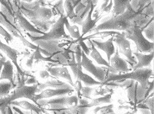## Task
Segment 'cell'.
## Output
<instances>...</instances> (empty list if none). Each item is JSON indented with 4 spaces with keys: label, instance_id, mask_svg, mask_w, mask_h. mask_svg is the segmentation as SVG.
Returning <instances> with one entry per match:
<instances>
[{
    "label": "cell",
    "instance_id": "40",
    "mask_svg": "<svg viewBox=\"0 0 154 114\" xmlns=\"http://www.w3.org/2000/svg\"><path fill=\"white\" fill-rule=\"evenodd\" d=\"M0 5H2L6 8V9L9 13L13 14V10L11 5V2L8 0H0ZM14 15V14H13Z\"/></svg>",
    "mask_w": 154,
    "mask_h": 114
},
{
    "label": "cell",
    "instance_id": "24",
    "mask_svg": "<svg viewBox=\"0 0 154 114\" xmlns=\"http://www.w3.org/2000/svg\"><path fill=\"white\" fill-rule=\"evenodd\" d=\"M49 4L48 3V2H47V0H35V1L29 3L24 2H19L18 3L19 8L32 10H35L40 7H46Z\"/></svg>",
    "mask_w": 154,
    "mask_h": 114
},
{
    "label": "cell",
    "instance_id": "23",
    "mask_svg": "<svg viewBox=\"0 0 154 114\" xmlns=\"http://www.w3.org/2000/svg\"><path fill=\"white\" fill-rule=\"evenodd\" d=\"M88 44H89V47L88 48L90 50L89 54L91 58H92L97 64L102 65H104L106 67L108 68L109 67V63L103 58L100 53L98 52V51L92 44L91 40H88Z\"/></svg>",
    "mask_w": 154,
    "mask_h": 114
},
{
    "label": "cell",
    "instance_id": "34",
    "mask_svg": "<svg viewBox=\"0 0 154 114\" xmlns=\"http://www.w3.org/2000/svg\"><path fill=\"white\" fill-rule=\"evenodd\" d=\"M12 88H13V86L9 82L0 83V98L9 95Z\"/></svg>",
    "mask_w": 154,
    "mask_h": 114
},
{
    "label": "cell",
    "instance_id": "8",
    "mask_svg": "<svg viewBox=\"0 0 154 114\" xmlns=\"http://www.w3.org/2000/svg\"><path fill=\"white\" fill-rule=\"evenodd\" d=\"M38 84L34 85H24L16 88L14 92L8 95L7 97L10 102L20 98H26L34 102V96L37 93Z\"/></svg>",
    "mask_w": 154,
    "mask_h": 114
},
{
    "label": "cell",
    "instance_id": "11",
    "mask_svg": "<svg viewBox=\"0 0 154 114\" xmlns=\"http://www.w3.org/2000/svg\"><path fill=\"white\" fill-rule=\"evenodd\" d=\"M74 89L72 88H49L45 89L38 94H36L34 96V101L35 104L38 100L43 99H48L55 96H64L66 94H71L74 92Z\"/></svg>",
    "mask_w": 154,
    "mask_h": 114
},
{
    "label": "cell",
    "instance_id": "50",
    "mask_svg": "<svg viewBox=\"0 0 154 114\" xmlns=\"http://www.w3.org/2000/svg\"><path fill=\"white\" fill-rule=\"evenodd\" d=\"M14 2H16V3H19V2H26V3H31L32 2H34V0H14Z\"/></svg>",
    "mask_w": 154,
    "mask_h": 114
},
{
    "label": "cell",
    "instance_id": "19",
    "mask_svg": "<svg viewBox=\"0 0 154 114\" xmlns=\"http://www.w3.org/2000/svg\"><path fill=\"white\" fill-rule=\"evenodd\" d=\"M47 88H51L54 89L58 88H72V87L68 83L62 82L59 80L55 78L49 80L44 83H38L37 88V93H40L42 91Z\"/></svg>",
    "mask_w": 154,
    "mask_h": 114
},
{
    "label": "cell",
    "instance_id": "22",
    "mask_svg": "<svg viewBox=\"0 0 154 114\" xmlns=\"http://www.w3.org/2000/svg\"><path fill=\"white\" fill-rule=\"evenodd\" d=\"M75 78L79 80H80L81 82H83L86 86H92L95 85H102L101 82L96 80L93 78L90 75L84 73L82 70L81 65H79L78 67V72H77V75Z\"/></svg>",
    "mask_w": 154,
    "mask_h": 114
},
{
    "label": "cell",
    "instance_id": "47",
    "mask_svg": "<svg viewBox=\"0 0 154 114\" xmlns=\"http://www.w3.org/2000/svg\"><path fill=\"white\" fill-rule=\"evenodd\" d=\"M146 105L147 106L149 110L150 111L151 114H153V98H150L149 100H148L146 102Z\"/></svg>",
    "mask_w": 154,
    "mask_h": 114
},
{
    "label": "cell",
    "instance_id": "46",
    "mask_svg": "<svg viewBox=\"0 0 154 114\" xmlns=\"http://www.w3.org/2000/svg\"><path fill=\"white\" fill-rule=\"evenodd\" d=\"M40 76L43 79L48 78H52L53 79H55V78H54L53 76H51L47 70H41L40 72Z\"/></svg>",
    "mask_w": 154,
    "mask_h": 114
},
{
    "label": "cell",
    "instance_id": "44",
    "mask_svg": "<svg viewBox=\"0 0 154 114\" xmlns=\"http://www.w3.org/2000/svg\"><path fill=\"white\" fill-rule=\"evenodd\" d=\"M82 84H81V82L80 80H79L77 79V80L75 82V83H74V86L73 88L75 89V90L77 91V93H78V97H79V95H80V91L82 88Z\"/></svg>",
    "mask_w": 154,
    "mask_h": 114
},
{
    "label": "cell",
    "instance_id": "1",
    "mask_svg": "<svg viewBox=\"0 0 154 114\" xmlns=\"http://www.w3.org/2000/svg\"><path fill=\"white\" fill-rule=\"evenodd\" d=\"M139 13V11H136L129 4L123 14L115 16H112L110 18L103 20L100 25L95 27L93 30L95 32L104 30L125 32L132 26Z\"/></svg>",
    "mask_w": 154,
    "mask_h": 114
},
{
    "label": "cell",
    "instance_id": "43",
    "mask_svg": "<svg viewBox=\"0 0 154 114\" xmlns=\"http://www.w3.org/2000/svg\"><path fill=\"white\" fill-rule=\"evenodd\" d=\"M38 83V80L35 76H30L27 78L26 81V85H34Z\"/></svg>",
    "mask_w": 154,
    "mask_h": 114
},
{
    "label": "cell",
    "instance_id": "39",
    "mask_svg": "<svg viewBox=\"0 0 154 114\" xmlns=\"http://www.w3.org/2000/svg\"><path fill=\"white\" fill-rule=\"evenodd\" d=\"M19 39L21 40V41L23 42V43L26 46H27L28 48H30L33 49V50H38V49H39V47H38V46H37V45H35V44H33V43L29 42L27 40H26V39L24 38V36L21 37Z\"/></svg>",
    "mask_w": 154,
    "mask_h": 114
},
{
    "label": "cell",
    "instance_id": "27",
    "mask_svg": "<svg viewBox=\"0 0 154 114\" xmlns=\"http://www.w3.org/2000/svg\"><path fill=\"white\" fill-rule=\"evenodd\" d=\"M91 8V0H90V2L87 4L86 7L81 9L79 12L76 14V16L73 19L70 20V22L71 23H73L74 24H76L81 26L82 22L86 18L88 14H89Z\"/></svg>",
    "mask_w": 154,
    "mask_h": 114
},
{
    "label": "cell",
    "instance_id": "33",
    "mask_svg": "<svg viewBox=\"0 0 154 114\" xmlns=\"http://www.w3.org/2000/svg\"><path fill=\"white\" fill-rule=\"evenodd\" d=\"M63 5V0H58L54 4L51 5L52 8L51 9L53 14V17L57 16H60L62 14H64V9Z\"/></svg>",
    "mask_w": 154,
    "mask_h": 114
},
{
    "label": "cell",
    "instance_id": "26",
    "mask_svg": "<svg viewBox=\"0 0 154 114\" xmlns=\"http://www.w3.org/2000/svg\"><path fill=\"white\" fill-rule=\"evenodd\" d=\"M30 22L38 30L46 33L49 31L52 25L54 23V20H45L41 19H35L30 20Z\"/></svg>",
    "mask_w": 154,
    "mask_h": 114
},
{
    "label": "cell",
    "instance_id": "12",
    "mask_svg": "<svg viewBox=\"0 0 154 114\" xmlns=\"http://www.w3.org/2000/svg\"><path fill=\"white\" fill-rule=\"evenodd\" d=\"M91 40L95 48L104 51L106 53L107 56L108 62L109 63L112 56L115 54L116 50L113 44V37H112L106 41H102L101 40L95 39H92Z\"/></svg>",
    "mask_w": 154,
    "mask_h": 114
},
{
    "label": "cell",
    "instance_id": "53",
    "mask_svg": "<svg viewBox=\"0 0 154 114\" xmlns=\"http://www.w3.org/2000/svg\"><path fill=\"white\" fill-rule=\"evenodd\" d=\"M70 1H71V2H74V0H70Z\"/></svg>",
    "mask_w": 154,
    "mask_h": 114
},
{
    "label": "cell",
    "instance_id": "4",
    "mask_svg": "<svg viewBox=\"0 0 154 114\" xmlns=\"http://www.w3.org/2000/svg\"><path fill=\"white\" fill-rule=\"evenodd\" d=\"M125 32V37L133 41L136 45L137 50L141 53L151 52L154 50V43L149 41L144 36L142 29L138 27L134 21L132 26Z\"/></svg>",
    "mask_w": 154,
    "mask_h": 114
},
{
    "label": "cell",
    "instance_id": "32",
    "mask_svg": "<svg viewBox=\"0 0 154 114\" xmlns=\"http://www.w3.org/2000/svg\"><path fill=\"white\" fill-rule=\"evenodd\" d=\"M142 33L144 36L149 41L153 42L154 40V23L153 20L152 21L150 24L144 29H142Z\"/></svg>",
    "mask_w": 154,
    "mask_h": 114
},
{
    "label": "cell",
    "instance_id": "7",
    "mask_svg": "<svg viewBox=\"0 0 154 114\" xmlns=\"http://www.w3.org/2000/svg\"><path fill=\"white\" fill-rule=\"evenodd\" d=\"M81 65L86 71L91 73L95 78H97L98 82L103 83L105 80L107 76L106 71L103 68L95 65L83 51L82 52Z\"/></svg>",
    "mask_w": 154,
    "mask_h": 114
},
{
    "label": "cell",
    "instance_id": "38",
    "mask_svg": "<svg viewBox=\"0 0 154 114\" xmlns=\"http://www.w3.org/2000/svg\"><path fill=\"white\" fill-rule=\"evenodd\" d=\"M79 103V98L76 96H66V106H75Z\"/></svg>",
    "mask_w": 154,
    "mask_h": 114
},
{
    "label": "cell",
    "instance_id": "16",
    "mask_svg": "<svg viewBox=\"0 0 154 114\" xmlns=\"http://www.w3.org/2000/svg\"><path fill=\"white\" fill-rule=\"evenodd\" d=\"M133 54L138 61V62L133 67V69L134 70L138 69V68H146L150 66L151 62L153 59L154 52L152 51L148 54H145L138 52H133Z\"/></svg>",
    "mask_w": 154,
    "mask_h": 114
},
{
    "label": "cell",
    "instance_id": "52",
    "mask_svg": "<svg viewBox=\"0 0 154 114\" xmlns=\"http://www.w3.org/2000/svg\"><path fill=\"white\" fill-rule=\"evenodd\" d=\"M124 114H131V112H127L125 113Z\"/></svg>",
    "mask_w": 154,
    "mask_h": 114
},
{
    "label": "cell",
    "instance_id": "55",
    "mask_svg": "<svg viewBox=\"0 0 154 114\" xmlns=\"http://www.w3.org/2000/svg\"></svg>",
    "mask_w": 154,
    "mask_h": 114
},
{
    "label": "cell",
    "instance_id": "51",
    "mask_svg": "<svg viewBox=\"0 0 154 114\" xmlns=\"http://www.w3.org/2000/svg\"><path fill=\"white\" fill-rule=\"evenodd\" d=\"M7 114H14V113H13V110H12L11 107V106H9L8 107Z\"/></svg>",
    "mask_w": 154,
    "mask_h": 114
},
{
    "label": "cell",
    "instance_id": "41",
    "mask_svg": "<svg viewBox=\"0 0 154 114\" xmlns=\"http://www.w3.org/2000/svg\"><path fill=\"white\" fill-rule=\"evenodd\" d=\"M152 1V0H137V6L136 8V11H139L143 9Z\"/></svg>",
    "mask_w": 154,
    "mask_h": 114
},
{
    "label": "cell",
    "instance_id": "2",
    "mask_svg": "<svg viewBox=\"0 0 154 114\" xmlns=\"http://www.w3.org/2000/svg\"><path fill=\"white\" fill-rule=\"evenodd\" d=\"M153 75V70L150 68H142L134 70L131 72L122 74L109 73L106 77L105 80L102 83H105L111 81H118L122 80H133L137 82L143 88H147L149 84V79Z\"/></svg>",
    "mask_w": 154,
    "mask_h": 114
},
{
    "label": "cell",
    "instance_id": "30",
    "mask_svg": "<svg viewBox=\"0 0 154 114\" xmlns=\"http://www.w3.org/2000/svg\"><path fill=\"white\" fill-rule=\"evenodd\" d=\"M63 6L64 12L66 14V16L69 18L70 20H71L76 16L74 12V6L72 2L70 1V0H65Z\"/></svg>",
    "mask_w": 154,
    "mask_h": 114
},
{
    "label": "cell",
    "instance_id": "17",
    "mask_svg": "<svg viewBox=\"0 0 154 114\" xmlns=\"http://www.w3.org/2000/svg\"><path fill=\"white\" fill-rule=\"evenodd\" d=\"M0 25L5 27L13 37L20 38L23 36L21 29L18 26L13 24L1 10H0Z\"/></svg>",
    "mask_w": 154,
    "mask_h": 114
},
{
    "label": "cell",
    "instance_id": "18",
    "mask_svg": "<svg viewBox=\"0 0 154 114\" xmlns=\"http://www.w3.org/2000/svg\"><path fill=\"white\" fill-rule=\"evenodd\" d=\"M8 80L12 84L13 88L16 86L14 80V65L10 60H6L0 75V81Z\"/></svg>",
    "mask_w": 154,
    "mask_h": 114
},
{
    "label": "cell",
    "instance_id": "25",
    "mask_svg": "<svg viewBox=\"0 0 154 114\" xmlns=\"http://www.w3.org/2000/svg\"><path fill=\"white\" fill-rule=\"evenodd\" d=\"M131 0H113V7L112 16H118L123 14L130 4Z\"/></svg>",
    "mask_w": 154,
    "mask_h": 114
},
{
    "label": "cell",
    "instance_id": "49",
    "mask_svg": "<svg viewBox=\"0 0 154 114\" xmlns=\"http://www.w3.org/2000/svg\"><path fill=\"white\" fill-rule=\"evenodd\" d=\"M6 61V58L5 56H3L1 58H0V74H1V73H2V70L3 69L4 64Z\"/></svg>",
    "mask_w": 154,
    "mask_h": 114
},
{
    "label": "cell",
    "instance_id": "29",
    "mask_svg": "<svg viewBox=\"0 0 154 114\" xmlns=\"http://www.w3.org/2000/svg\"><path fill=\"white\" fill-rule=\"evenodd\" d=\"M64 27L66 28L67 30L69 32L71 37L72 38L76 39L77 40L81 38V35L80 33L78 26H77L76 25L71 26L68 20V17H66L65 19Z\"/></svg>",
    "mask_w": 154,
    "mask_h": 114
},
{
    "label": "cell",
    "instance_id": "15",
    "mask_svg": "<svg viewBox=\"0 0 154 114\" xmlns=\"http://www.w3.org/2000/svg\"><path fill=\"white\" fill-rule=\"evenodd\" d=\"M47 70L50 73V74L53 76L54 78H62L69 82V85L73 88L74 82L72 81L71 74L68 69L67 67H48Z\"/></svg>",
    "mask_w": 154,
    "mask_h": 114
},
{
    "label": "cell",
    "instance_id": "36",
    "mask_svg": "<svg viewBox=\"0 0 154 114\" xmlns=\"http://www.w3.org/2000/svg\"><path fill=\"white\" fill-rule=\"evenodd\" d=\"M82 50L79 44H76L74 48V54L76 63L79 65H81V60H82Z\"/></svg>",
    "mask_w": 154,
    "mask_h": 114
},
{
    "label": "cell",
    "instance_id": "42",
    "mask_svg": "<svg viewBox=\"0 0 154 114\" xmlns=\"http://www.w3.org/2000/svg\"><path fill=\"white\" fill-rule=\"evenodd\" d=\"M109 92V90L106 89H104V88H99L98 89H97L95 92H94V95L95 96H105L106 94H108Z\"/></svg>",
    "mask_w": 154,
    "mask_h": 114
},
{
    "label": "cell",
    "instance_id": "31",
    "mask_svg": "<svg viewBox=\"0 0 154 114\" xmlns=\"http://www.w3.org/2000/svg\"><path fill=\"white\" fill-rule=\"evenodd\" d=\"M112 94L108 93L106 95L103 96L102 97L93 99L90 104L91 106L93 107V106H98L103 104L110 103L112 102Z\"/></svg>",
    "mask_w": 154,
    "mask_h": 114
},
{
    "label": "cell",
    "instance_id": "45",
    "mask_svg": "<svg viewBox=\"0 0 154 114\" xmlns=\"http://www.w3.org/2000/svg\"><path fill=\"white\" fill-rule=\"evenodd\" d=\"M34 61V52H33L32 54H30L29 59L26 61V66L29 68H32Z\"/></svg>",
    "mask_w": 154,
    "mask_h": 114
},
{
    "label": "cell",
    "instance_id": "14",
    "mask_svg": "<svg viewBox=\"0 0 154 114\" xmlns=\"http://www.w3.org/2000/svg\"><path fill=\"white\" fill-rule=\"evenodd\" d=\"M0 51L3 52L8 56V58L12 61L16 67L18 74L20 76L24 75V72L21 69L17 62V51L13 48L10 47L9 46L3 43L1 40H0Z\"/></svg>",
    "mask_w": 154,
    "mask_h": 114
},
{
    "label": "cell",
    "instance_id": "37",
    "mask_svg": "<svg viewBox=\"0 0 154 114\" xmlns=\"http://www.w3.org/2000/svg\"><path fill=\"white\" fill-rule=\"evenodd\" d=\"M93 90H94V88H92L90 86L82 87V88L80 91L79 96H83L87 99H91V96Z\"/></svg>",
    "mask_w": 154,
    "mask_h": 114
},
{
    "label": "cell",
    "instance_id": "5",
    "mask_svg": "<svg viewBox=\"0 0 154 114\" xmlns=\"http://www.w3.org/2000/svg\"><path fill=\"white\" fill-rule=\"evenodd\" d=\"M119 87L126 88L129 99L135 104L145 96L146 92V88H143L137 82L133 80H122L119 83Z\"/></svg>",
    "mask_w": 154,
    "mask_h": 114
},
{
    "label": "cell",
    "instance_id": "35",
    "mask_svg": "<svg viewBox=\"0 0 154 114\" xmlns=\"http://www.w3.org/2000/svg\"><path fill=\"white\" fill-rule=\"evenodd\" d=\"M68 65L70 67L71 70L72 71V73L74 74V76L75 78H76L77 72H78L79 65L76 63L75 58H74V52H72L70 56V58L68 59Z\"/></svg>",
    "mask_w": 154,
    "mask_h": 114
},
{
    "label": "cell",
    "instance_id": "10",
    "mask_svg": "<svg viewBox=\"0 0 154 114\" xmlns=\"http://www.w3.org/2000/svg\"><path fill=\"white\" fill-rule=\"evenodd\" d=\"M34 43L39 48L51 53L53 55L51 57L53 59L55 58V56L58 58L60 56H66L64 50L59 46L58 40H36ZM58 61H59V58Z\"/></svg>",
    "mask_w": 154,
    "mask_h": 114
},
{
    "label": "cell",
    "instance_id": "13",
    "mask_svg": "<svg viewBox=\"0 0 154 114\" xmlns=\"http://www.w3.org/2000/svg\"><path fill=\"white\" fill-rule=\"evenodd\" d=\"M98 0H91V8L89 11V14H88L86 18L84 20L82 24V35L81 37L85 35L86 33L89 32L91 30H93L94 28L95 27L96 23L98 22V17L97 16L94 19H92V16L94 12V8L97 5Z\"/></svg>",
    "mask_w": 154,
    "mask_h": 114
},
{
    "label": "cell",
    "instance_id": "3",
    "mask_svg": "<svg viewBox=\"0 0 154 114\" xmlns=\"http://www.w3.org/2000/svg\"><path fill=\"white\" fill-rule=\"evenodd\" d=\"M66 17L65 14L61 15L58 19L52 25L48 32L45 33L44 35L27 32L26 35L32 42L36 40H58L63 38H69V36L65 32L64 22Z\"/></svg>",
    "mask_w": 154,
    "mask_h": 114
},
{
    "label": "cell",
    "instance_id": "20",
    "mask_svg": "<svg viewBox=\"0 0 154 114\" xmlns=\"http://www.w3.org/2000/svg\"><path fill=\"white\" fill-rule=\"evenodd\" d=\"M10 106H14L19 107L22 109L32 111L34 114H43L44 110L38 106L37 104L30 103V102L27 100H14L11 102Z\"/></svg>",
    "mask_w": 154,
    "mask_h": 114
},
{
    "label": "cell",
    "instance_id": "6",
    "mask_svg": "<svg viewBox=\"0 0 154 114\" xmlns=\"http://www.w3.org/2000/svg\"><path fill=\"white\" fill-rule=\"evenodd\" d=\"M113 43L117 46L119 53L123 54L132 66H134L137 62L135 59V57L133 54L131 48V43L128 39L125 37V32H123L122 33L119 32L113 37Z\"/></svg>",
    "mask_w": 154,
    "mask_h": 114
},
{
    "label": "cell",
    "instance_id": "9",
    "mask_svg": "<svg viewBox=\"0 0 154 114\" xmlns=\"http://www.w3.org/2000/svg\"><path fill=\"white\" fill-rule=\"evenodd\" d=\"M113 56L109 62V67L108 68V72L114 74L128 73L129 71V68L127 61L121 58L118 48L115 50V52Z\"/></svg>",
    "mask_w": 154,
    "mask_h": 114
},
{
    "label": "cell",
    "instance_id": "48",
    "mask_svg": "<svg viewBox=\"0 0 154 114\" xmlns=\"http://www.w3.org/2000/svg\"><path fill=\"white\" fill-rule=\"evenodd\" d=\"M11 109L13 110V112L14 114H26V113H24L21 109H20L19 107H17L16 106H11ZM30 114H34V113H33L32 112H31Z\"/></svg>",
    "mask_w": 154,
    "mask_h": 114
},
{
    "label": "cell",
    "instance_id": "21",
    "mask_svg": "<svg viewBox=\"0 0 154 114\" xmlns=\"http://www.w3.org/2000/svg\"><path fill=\"white\" fill-rule=\"evenodd\" d=\"M90 102L87 99H79V103L75 106L71 107L68 109L67 114H87L88 110L91 107Z\"/></svg>",
    "mask_w": 154,
    "mask_h": 114
},
{
    "label": "cell",
    "instance_id": "28",
    "mask_svg": "<svg viewBox=\"0 0 154 114\" xmlns=\"http://www.w3.org/2000/svg\"><path fill=\"white\" fill-rule=\"evenodd\" d=\"M35 13L37 19L50 20L53 17V14L51 8L40 7L35 10Z\"/></svg>",
    "mask_w": 154,
    "mask_h": 114
},
{
    "label": "cell",
    "instance_id": "54",
    "mask_svg": "<svg viewBox=\"0 0 154 114\" xmlns=\"http://www.w3.org/2000/svg\"><path fill=\"white\" fill-rule=\"evenodd\" d=\"M8 1H11V0H8Z\"/></svg>",
    "mask_w": 154,
    "mask_h": 114
}]
</instances>
